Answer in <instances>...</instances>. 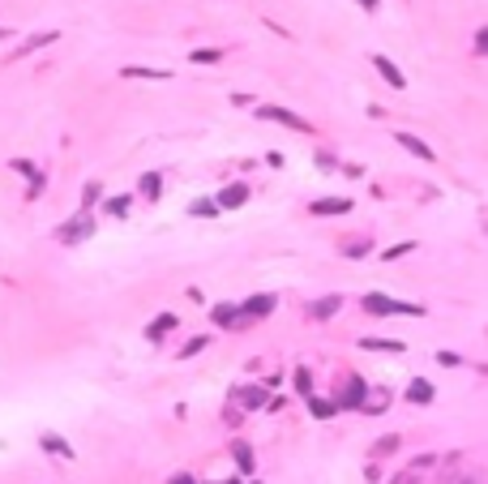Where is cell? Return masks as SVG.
Here are the masks:
<instances>
[{
  "label": "cell",
  "instance_id": "obj_30",
  "mask_svg": "<svg viewBox=\"0 0 488 484\" xmlns=\"http://www.w3.org/2000/svg\"><path fill=\"white\" fill-rule=\"evenodd\" d=\"M369 249H373V240H347L343 244V258H364Z\"/></svg>",
  "mask_w": 488,
  "mask_h": 484
},
{
  "label": "cell",
  "instance_id": "obj_17",
  "mask_svg": "<svg viewBox=\"0 0 488 484\" xmlns=\"http://www.w3.org/2000/svg\"><path fill=\"white\" fill-rule=\"evenodd\" d=\"M137 189H142V197H146V201H159V193H163V176H159V172H146Z\"/></svg>",
  "mask_w": 488,
  "mask_h": 484
},
{
  "label": "cell",
  "instance_id": "obj_34",
  "mask_svg": "<svg viewBox=\"0 0 488 484\" xmlns=\"http://www.w3.org/2000/svg\"><path fill=\"white\" fill-rule=\"evenodd\" d=\"M313 163H317V167H334L339 159H334V155H326V150H317V155H313Z\"/></svg>",
  "mask_w": 488,
  "mask_h": 484
},
{
  "label": "cell",
  "instance_id": "obj_18",
  "mask_svg": "<svg viewBox=\"0 0 488 484\" xmlns=\"http://www.w3.org/2000/svg\"><path fill=\"white\" fill-rule=\"evenodd\" d=\"M47 43H56V31H43V35H31V39H26V43L17 47V52H13V60H17V56H31V52H35V47H47Z\"/></svg>",
  "mask_w": 488,
  "mask_h": 484
},
{
  "label": "cell",
  "instance_id": "obj_27",
  "mask_svg": "<svg viewBox=\"0 0 488 484\" xmlns=\"http://www.w3.org/2000/svg\"><path fill=\"white\" fill-rule=\"evenodd\" d=\"M128 206H133L128 197H108V201H103V210H108V215H116V219H124V215H128Z\"/></svg>",
  "mask_w": 488,
  "mask_h": 484
},
{
  "label": "cell",
  "instance_id": "obj_7",
  "mask_svg": "<svg viewBox=\"0 0 488 484\" xmlns=\"http://www.w3.org/2000/svg\"><path fill=\"white\" fill-rule=\"evenodd\" d=\"M244 201H249V185H227V189H219V197H214V206L219 210H236V206H244Z\"/></svg>",
  "mask_w": 488,
  "mask_h": 484
},
{
  "label": "cell",
  "instance_id": "obj_12",
  "mask_svg": "<svg viewBox=\"0 0 488 484\" xmlns=\"http://www.w3.org/2000/svg\"><path fill=\"white\" fill-rule=\"evenodd\" d=\"M39 446H43L47 454H56V458H73V446L60 437V433H39Z\"/></svg>",
  "mask_w": 488,
  "mask_h": 484
},
{
  "label": "cell",
  "instance_id": "obj_4",
  "mask_svg": "<svg viewBox=\"0 0 488 484\" xmlns=\"http://www.w3.org/2000/svg\"><path fill=\"white\" fill-rule=\"evenodd\" d=\"M274 304H278V296L274 292H262V296H249L244 304H236V309H240V322H262V317H270Z\"/></svg>",
  "mask_w": 488,
  "mask_h": 484
},
{
  "label": "cell",
  "instance_id": "obj_31",
  "mask_svg": "<svg viewBox=\"0 0 488 484\" xmlns=\"http://www.w3.org/2000/svg\"><path fill=\"white\" fill-rule=\"evenodd\" d=\"M398 450V437H394V433H390V437H377L373 442V454H394Z\"/></svg>",
  "mask_w": 488,
  "mask_h": 484
},
{
  "label": "cell",
  "instance_id": "obj_37",
  "mask_svg": "<svg viewBox=\"0 0 488 484\" xmlns=\"http://www.w3.org/2000/svg\"><path fill=\"white\" fill-rule=\"evenodd\" d=\"M0 39H9V31H5V26H0Z\"/></svg>",
  "mask_w": 488,
  "mask_h": 484
},
{
  "label": "cell",
  "instance_id": "obj_35",
  "mask_svg": "<svg viewBox=\"0 0 488 484\" xmlns=\"http://www.w3.org/2000/svg\"><path fill=\"white\" fill-rule=\"evenodd\" d=\"M167 484H197V480H193V476H185V472H176V476H171Z\"/></svg>",
  "mask_w": 488,
  "mask_h": 484
},
{
  "label": "cell",
  "instance_id": "obj_26",
  "mask_svg": "<svg viewBox=\"0 0 488 484\" xmlns=\"http://www.w3.org/2000/svg\"><path fill=\"white\" fill-rule=\"evenodd\" d=\"M210 347V335H197V339H189L185 347H180V360H189V356H197V351H205Z\"/></svg>",
  "mask_w": 488,
  "mask_h": 484
},
{
  "label": "cell",
  "instance_id": "obj_32",
  "mask_svg": "<svg viewBox=\"0 0 488 484\" xmlns=\"http://www.w3.org/2000/svg\"><path fill=\"white\" fill-rule=\"evenodd\" d=\"M411 249H416V240H403V244H394V249H385V262H394V258H407Z\"/></svg>",
  "mask_w": 488,
  "mask_h": 484
},
{
  "label": "cell",
  "instance_id": "obj_16",
  "mask_svg": "<svg viewBox=\"0 0 488 484\" xmlns=\"http://www.w3.org/2000/svg\"><path fill=\"white\" fill-rule=\"evenodd\" d=\"M13 172L31 176V193H26V197H39V189H43V172H39L35 163H26V159H13Z\"/></svg>",
  "mask_w": 488,
  "mask_h": 484
},
{
  "label": "cell",
  "instance_id": "obj_15",
  "mask_svg": "<svg viewBox=\"0 0 488 484\" xmlns=\"http://www.w3.org/2000/svg\"><path fill=\"white\" fill-rule=\"evenodd\" d=\"M236 403H244V407H266L270 394H266V386H240V390H236Z\"/></svg>",
  "mask_w": 488,
  "mask_h": 484
},
{
  "label": "cell",
  "instance_id": "obj_24",
  "mask_svg": "<svg viewBox=\"0 0 488 484\" xmlns=\"http://www.w3.org/2000/svg\"><path fill=\"white\" fill-rule=\"evenodd\" d=\"M189 215H193V219H214V215H219V206H214V197H197V201H193V206H189Z\"/></svg>",
  "mask_w": 488,
  "mask_h": 484
},
{
  "label": "cell",
  "instance_id": "obj_36",
  "mask_svg": "<svg viewBox=\"0 0 488 484\" xmlns=\"http://www.w3.org/2000/svg\"><path fill=\"white\" fill-rule=\"evenodd\" d=\"M355 5H360V9H369V13H373V9H381V0H355Z\"/></svg>",
  "mask_w": 488,
  "mask_h": 484
},
{
  "label": "cell",
  "instance_id": "obj_3",
  "mask_svg": "<svg viewBox=\"0 0 488 484\" xmlns=\"http://www.w3.org/2000/svg\"><path fill=\"white\" fill-rule=\"evenodd\" d=\"M364 390H369V381L360 377V373H351V377L343 381L339 399H334V407H339V412H360V403H364Z\"/></svg>",
  "mask_w": 488,
  "mask_h": 484
},
{
  "label": "cell",
  "instance_id": "obj_11",
  "mask_svg": "<svg viewBox=\"0 0 488 484\" xmlns=\"http://www.w3.org/2000/svg\"><path fill=\"white\" fill-rule=\"evenodd\" d=\"M432 381H424V377H411V386H407V403H416V407H424V403H432Z\"/></svg>",
  "mask_w": 488,
  "mask_h": 484
},
{
  "label": "cell",
  "instance_id": "obj_21",
  "mask_svg": "<svg viewBox=\"0 0 488 484\" xmlns=\"http://www.w3.org/2000/svg\"><path fill=\"white\" fill-rule=\"evenodd\" d=\"M176 322H180V317H176V313H163V317H154V326H150V330H146V339H150V343H159V339H163V335H167V330H171V326H176Z\"/></svg>",
  "mask_w": 488,
  "mask_h": 484
},
{
  "label": "cell",
  "instance_id": "obj_6",
  "mask_svg": "<svg viewBox=\"0 0 488 484\" xmlns=\"http://www.w3.org/2000/svg\"><path fill=\"white\" fill-rule=\"evenodd\" d=\"M257 116H262V120H278V124H287V129H300V133H313V124H308V120H300V116L287 112V108H274V103L257 108Z\"/></svg>",
  "mask_w": 488,
  "mask_h": 484
},
{
  "label": "cell",
  "instance_id": "obj_38",
  "mask_svg": "<svg viewBox=\"0 0 488 484\" xmlns=\"http://www.w3.org/2000/svg\"><path fill=\"white\" fill-rule=\"evenodd\" d=\"M458 484H476V480H458Z\"/></svg>",
  "mask_w": 488,
  "mask_h": 484
},
{
  "label": "cell",
  "instance_id": "obj_19",
  "mask_svg": "<svg viewBox=\"0 0 488 484\" xmlns=\"http://www.w3.org/2000/svg\"><path fill=\"white\" fill-rule=\"evenodd\" d=\"M398 146H403V150H411V155H420L424 163H432V150H428L416 133H398Z\"/></svg>",
  "mask_w": 488,
  "mask_h": 484
},
{
  "label": "cell",
  "instance_id": "obj_5",
  "mask_svg": "<svg viewBox=\"0 0 488 484\" xmlns=\"http://www.w3.org/2000/svg\"><path fill=\"white\" fill-rule=\"evenodd\" d=\"M390 403H394L390 386H369L364 390V403H360V412H364V416H381V412H390Z\"/></svg>",
  "mask_w": 488,
  "mask_h": 484
},
{
  "label": "cell",
  "instance_id": "obj_2",
  "mask_svg": "<svg viewBox=\"0 0 488 484\" xmlns=\"http://www.w3.org/2000/svg\"><path fill=\"white\" fill-rule=\"evenodd\" d=\"M65 244H82V240H90L94 236V219H90V210H77L69 223H60V232H56Z\"/></svg>",
  "mask_w": 488,
  "mask_h": 484
},
{
  "label": "cell",
  "instance_id": "obj_1",
  "mask_svg": "<svg viewBox=\"0 0 488 484\" xmlns=\"http://www.w3.org/2000/svg\"><path fill=\"white\" fill-rule=\"evenodd\" d=\"M360 309H364L369 317H394V313H407V317H424V304L394 300V296H385V292H369L364 300H360Z\"/></svg>",
  "mask_w": 488,
  "mask_h": 484
},
{
  "label": "cell",
  "instance_id": "obj_14",
  "mask_svg": "<svg viewBox=\"0 0 488 484\" xmlns=\"http://www.w3.org/2000/svg\"><path fill=\"white\" fill-rule=\"evenodd\" d=\"M304 399H308V412H313V420H334V416H339L334 399H317V394H304Z\"/></svg>",
  "mask_w": 488,
  "mask_h": 484
},
{
  "label": "cell",
  "instance_id": "obj_8",
  "mask_svg": "<svg viewBox=\"0 0 488 484\" xmlns=\"http://www.w3.org/2000/svg\"><path fill=\"white\" fill-rule=\"evenodd\" d=\"M351 206H355L351 197H317V201H313V215H321V219H330V215H351Z\"/></svg>",
  "mask_w": 488,
  "mask_h": 484
},
{
  "label": "cell",
  "instance_id": "obj_25",
  "mask_svg": "<svg viewBox=\"0 0 488 484\" xmlns=\"http://www.w3.org/2000/svg\"><path fill=\"white\" fill-rule=\"evenodd\" d=\"M292 377H296V390L300 394H313V369H308V365H300Z\"/></svg>",
  "mask_w": 488,
  "mask_h": 484
},
{
  "label": "cell",
  "instance_id": "obj_20",
  "mask_svg": "<svg viewBox=\"0 0 488 484\" xmlns=\"http://www.w3.org/2000/svg\"><path fill=\"white\" fill-rule=\"evenodd\" d=\"M210 317H214L219 326H244V322H240V309H236V304H214V309H210Z\"/></svg>",
  "mask_w": 488,
  "mask_h": 484
},
{
  "label": "cell",
  "instance_id": "obj_33",
  "mask_svg": "<svg viewBox=\"0 0 488 484\" xmlns=\"http://www.w3.org/2000/svg\"><path fill=\"white\" fill-rule=\"evenodd\" d=\"M437 365H446V369H458V365H462V356H458V351H437Z\"/></svg>",
  "mask_w": 488,
  "mask_h": 484
},
{
  "label": "cell",
  "instance_id": "obj_29",
  "mask_svg": "<svg viewBox=\"0 0 488 484\" xmlns=\"http://www.w3.org/2000/svg\"><path fill=\"white\" fill-rule=\"evenodd\" d=\"M189 60H193V65H219V47H197Z\"/></svg>",
  "mask_w": 488,
  "mask_h": 484
},
{
  "label": "cell",
  "instance_id": "obj_10",
  "mask_svg": "<svg viewBox=\"0 0 488 484\" xmlns=\"http://www.w3.org/2000/svg\"><path fill=\"white\" fill-rule=\"evenodd\" d=\"M231 458H236L240 476H253V467H257V454H253V446H249V442H231Z\"/></svg>",
  "mask_w": 488,
  "mask_h": 484
},
{
  "label": "cell",
  "instance_id": "obj_13",
  "mask_svg": "<svg viewBox=\"0 0 488 484\" xmlns=\"http://www.w3.org/2000/svg\"><path fill=\"white\" fill-rule=\"evenodd\" d=\"M373 65H377V73H381V78L390 82L394 90H403V86H407V78L398 73V65H394V60H385V56H373Z\"/></svg>",
  "mask_w": 488,
  "mask_h": 484
},
{
  "label": "cell",
  "instance_id": "obj_9",
  "mask_svg": "<svg viewBox=\"0 0 488 484\" xmlns=\"http://www.w3.org/2000/svg\"><path fill=\"white\" fill-rule=\"evenodd\" d=\"M339 309H343V296H321V300L308 304V317H313V322H330Z\"/></svg>",
  "mask_w": 488,
  "mask_h": 484
},
{
  "label": "cell",
  "instance_id": "obj_22",
  "mask_svg": "<svg viewBox=\"0 0 488 484\" xmlns=\"http://www.w3.org/2000/svg\"><path fill=\"white\" fill-rule=\"evenodd\" d=\"M360 347L364 351H407V343H398V339H360Z\"/></svg>",
  "mask_w": 488,
  "mask_h": 484
},
{
  "label": "cell",
  "instance_id": "obj_28",
  "mask_svg": "<svg viewBox=\"0 0 488 484\" xmlns=\"http://www.w3.org/2000/svg\"><path fill=\"white\" fill-rule=\"evenodd\" d=\"M99 197H103V185H99V181H90V185L82 189V206H77V210H90Z\"/></svg>",
  "mask_w": 488,
  "mask_h": 484
},
{
  "label": "cell",
  "instance_id": "obj_23",
  "mask_svg": "<svg viewBox=\"0 0 488 484\" xmlns=\"http://www.w3.org/2000/svg\"><path fill=\"white\" fill-rule=\"evenodd\" d=\"M120 73H124V78H159V82L171 78L167 69H142V65H128V69H120Z\"/></svg>",
  "mask_w": 488,
  "mask_h": 484
}]
</instances>
